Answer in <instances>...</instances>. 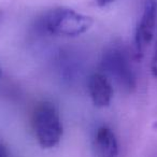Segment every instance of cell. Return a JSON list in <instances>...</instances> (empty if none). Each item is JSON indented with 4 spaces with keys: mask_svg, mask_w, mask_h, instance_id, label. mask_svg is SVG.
<instances>
[{
    "mask_svg": "<svg viewBox=\"0 0 157 157\" xmlns=\"http://www.w3.org/2000/svg\"><path fill=\"white\" fill-rule=\"evenodd\" d=\"M41 27L54 36L78 37L93 26V18L70 8L58 7L48 10L41 18Z\"/></svg>",
    "mask_w": 157,
    "mask_h": 157,
    "instance_id": "obj_1",
    "label": "cell"
},
{
    "mask_svg": "<svg viewBox=\"0 0 157 157\" xmlns=\"http://www.w3.org/2000/svg\"><path fill=\"white\" fill-rule=\"evenodd\" d=\"M33 129L42 148H53L59 144L63 135V123L54 103L43 101L33 113Z\"/></svg>",
    "mask_w": 157,
    "mask_h": 157,
    "instance_id": "obj_2",
    "label": "cell"
},
{
    "mask_svg": "<svg viewBox=\"0 0 157 157\" xmlns=\"http://www.w3.org/2000/svg\"><path fill=\"white\" fill-rule=\"evenodd\" d=\"M102 68L108 74L117 82L127 92H132L137 86L135 72L130 66L128 57L120 48H110L103 53Z\"/></svg>",
    "mask_w": 157,
    "mask_h": 157,
    "instance_id": "obj_3",
    "label": "cell"
},
{
    "mask_svg": "<svg viewBox=\"0 0 157 157\" xmlns=\"http://www.w3.org/2000/svg\"><path fill=\"white\" fill-rule=\"evenodd\" d=\"M157 20V1L145 0L143 12L135 31V48L137 58H141L144 48L151 43L154 37Z\"/></svg>",
    "mask_w": 157,
    "mask_h": 157,
    "instance_id": "obj_4",
    "label": "cell"
},
{
    "mask_svg": "<svg viewBox=\"0 0 157 157\" xmlns=\"http://www.w3.org/2000/svg\"><path fill=\"white\" fill-rule=\"evenodd\" d=\"M88 92L97 108L109 107L113 98V88L109 78L102 73H94L88 80Z\"/></svg>",
    "mask_w": 157,
    "mask_h": 157,
    "instance_id": "obj_5",
    "label": "cell"
},
{
    "mask_svg": "<svg viewBox=\"0 0 157 157\" xmlns=\"http://www.w3.org/2000/svg\"><path fill=\"white\" fill-rule=\"evenodd\" d=\"M94 151L96 157H117V139L111 128L102 126L97 129L94 138Z\"/></svg>",
    "mask_w": 157,
    "mask_h": 157,
    "instance_id": "obj_6",
    "label": "cell"
},
{
    "mask_svg": "<svg viewBox=\"0 0 157 157\" xmlns=\"http://www.w3.org/2000/svg\"><path fill=\"white\" fill-rule=\"evenodd\" d=\"M151 70H152V74L154 78H157V45L155 48L154 55L152 58V63H151Z\"/></svg>",
    "mask_w": 157,
    "mask_h": 157,
    "instance_id": "obj_7",
    "label": "cell"
},
{
    "mask_svg": "<svg viewBox=\"0 0 157 157\" xmlns=\"http://www.w3.org/2000/svg\"><path fill=\"white\" fill-rule=\"evenodd\" d=\"M114 0H96L97 5L99 6V7H105V6H108L109 3L113 2Z\"/></svg>",
    "mask_w": 157,
    "mask_h": 157,
    "instance_id": "obj_8",
    "label": "cell"
},
{
    "mask_svg": "<svg viewBox=\"0 0 157 157\" xmlns=\"http://www.w3.org/2000/svg\"><path fill=\"white\" fill-rule=\"evenodd\" d=\"M0 157H8L7 148L2 143H0Z\"/></svg>",
    "mask_w": 157,
    "mask_h": 157,
    "instance_id": "obj_9",
    "label": "cell"
},
{
    "mask_svg": "<svg viewBox=\"0 0 157 157\" xmlns=\"http://www.w3.org/2000/svg\"><path fill=\"white\" fill-rule=\"evenodd\" d=\"M0 74H1V68H0Z\"/></svg>",
    "mask_w": 157,
    "mask_h": 157,
    "instance_id": "obj_10",
    "label": "cell"
}]
</instances>
